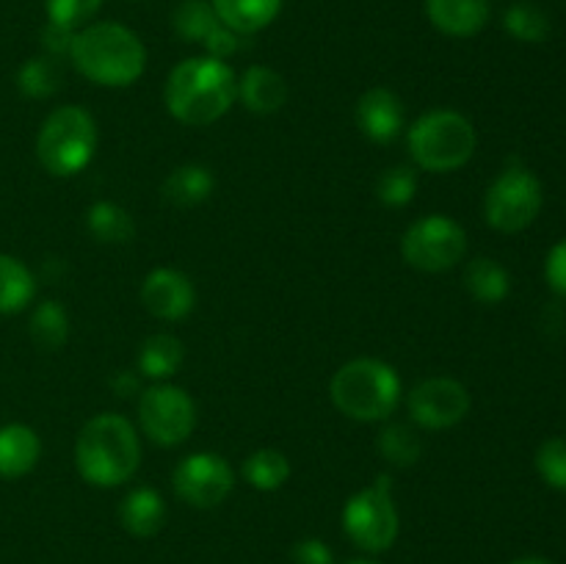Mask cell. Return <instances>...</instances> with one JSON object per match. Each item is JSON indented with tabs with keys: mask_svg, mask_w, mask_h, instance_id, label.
<instances>
[{
	"mask_svg": "<svg viewBox=\"0 0 566 564\" xmlns=\"http://www.w3.org/2000/svg\"><path fill=\"white\" fill-rule=\"evenodd\" d=\"M512 564H553V562H547V558L542 556H523V558H514Z\"/></svg>",
	"mask_w": 566,
	"mask_h": 564,
	"instance_id": "39",
	"label": "cell"
},
{
	"mask_svg": "<svg viewBox=\"0 0 566 564\" xmlns=\"http://www.w3.org/2000/svg\"><path fill=\"white\" fill-rule=\"evenodd\" d=\"M142 464V437L119 412H99L83 424L75 440V470L86 484L114 490Z\"/></svg>",
	"mask_w": 566,
	"mask_h": 564,
	"instance_id": "2",
	"label": "cell"
},
{
	"mask_svg": "<svg viewBox=\"0 0 566 564\" xmlns=\"http://www.w3.org/2000/svg\"><path fill=\"white\" fill-rule=\"evenodd\" d=\"M36 296V276L14 254L0 252V315L22 313Z\"/></svg>",
	"mask_w": 566,
	"mask_h": 564,
	"instance_id": "23",
	"label": "cell"
},
{
	"mask_svg": "<svg viewBox=\"0 0 566 564\" xmlns=\"http://www.w3.org/2000/svg\"><path fill=\"white\" fill-rule=\"evenodd\" d=\"M111 390L119 398L136 396V393H142V374H136V370H116L111 376Z\"/></svg>",
	"mask_w": 566,
	"mask_h": 564,
	"instance_id": "38",
	"label": "cell"
},
{
	"mask_svg": "<svg viewBox=\"0 0 566 564\" xmlns=\"http://www.w3.org/2000/svg\"><path fill=\"white\" fill-rule=\"evenodd\" d=\"M202 48L208 50V55H213V59L227 61L238 48H241V33L230 31V28L219 22V25L213 28V33L202 42Z\"/></svg>",
	"mask_w": 566,
	"mask_h": 564,
	"instance_id": "35",
	"label": "cell"
},
{
	"mask_svg": "<svg viewBox=\"0 0 566 564\" xmlns=\"http://www.w3.org/2000/svg\"><path fill=\"white\" fill-rule=\"evenodd\" d=\"M138 426L160 448H177L197 429V404L186 387L155 382L138 396Z\"/></svg>",
	"mask_w": 566,
	"mask_h": 564,
	"instance_id": "10",
	"label": "cell"
},
{
	"mask_svg": "<svg viewBox=\"0 0 566 564\" xmlns=\"http://www.w3.org/2000/svg\"><path fill=\"white\" fill-rule=\"evenodd\" d=\"M171 487L182 503L193 509H216L230 498L235 470L221 453L193 451L171 470Z\"/></svg>",
	"mask_w": 566,
	"mask_h": 564,
	"instance_id": "11",
	"label": "cell"
},
{
	"mask_svg": "<svg viewBox=\"0 0 566 564\" xmlns=\"http://www.w3.org/2000/svg\"><path fill=\"white\" fill-rule=\"evenodd\" d=\"M70 61L86 81L105 88L133 86L147 70V48L122 22H94L75 31Z\"/></svg>",
	"mask_w": 566,
	"mask_h": 564,
	"instance_id": "3",
	"label": "cell"
},
{
	"mask_svg": "<svg viewBox=\"0 0 566 564\" xmlns=\"http://www.w3.org/2000/svg\"><path fill=\"white\" fill-rule=\"evenodd\" d=\"M72 39H75V31L55 25V22H48V25L42 28L44 55H53V59H70Z\"/></svg>",
	"mask_w": 566,
	"mask_h": 564,
	"instance_id": "36",
	"label": "cell"
},
{
	"mask_svg": "<svg viewBox=\"0 0 566 564\" xmlns=\"http://www.w3.org/2000/svg\"><path fill=\"white\" fill-rule=\"evenodd\" d=\"M241 476L252 490L274 492L291 479V459L276 448H258L243 459Z\"/></svg>",
	"mask_w": 566,
	"mask_h": 564,
	"instance_id": "25",
	"label": "cell"
},
{
	"mask_svg": "<svg viewBox=\"0 0 566 564\" xmlns=\"http://www.w3.org/2000/svg\"><path fill=\"white\" fill-rule=\"evenodd\" d=\"M216 188V175L205 164H180L166 175L160 194L164 202L177 205V208H193L210 199Z\"/></svg>",
	"mask_w": 566,
	"mask_h": 564,
	"instance_id": "20",
	"label": "cell"
},
{
	"mask_svg": "<svg viewBox=\"0 0 566 564\" xmlns=\"http://www.w3.org/2000/svg\"><path fill=\"white\" fill-rule=\"evenodd\" d=\"M86 227L94 241L108 243V247H125L136 238V219L130 216V210L111 199H97L86 210Z\"/></svg>",
	"mask_w": 566,
	"mask_h": 564,
	"instance_id": "22",
	"label": "cell"
},
{
	"mask_svg": "<svg viewBox=\"0 0 566 564\" xmlns=\"http://www.w3.org/2000/svg\"><path fill=\"white\" fill-rule=\"evenodd\" d=\"M31 341L33 346L42 352H59L64 348L66 337H70V315H66L64 304L55 299H44L36 304L31 313Z\"/></svg>",
	"mask_w": 566,
	"mask_h": 564,
	"instance_id": "26",
	"label": "cell"
},
{
	"mask_svg": "<svg viewBox=\"0 0 566 564\" xmlns=\"http://www.w3.org/2000/svg\"><path fill=\"white\" fill-rule=\"evenodd\" d=\"M376 448L392 468H412L423 457V440L418 437V431L407 424H392V420H385L379 437H376Z\"/></svg>",
	"mask_w": 566,
	"mask_h": 564,
	"instance_id": "27",
	"label": "cell"
},
{
	"mask_svg": "<svg viewBox=\"0 0 566 564\" xmlns=\"http://www.w3.org/2000/svg\"><path fill=\"white\" fill-rule=\"evenodd\" d=\"M332 404L359 424H385L403 398V385L390 363L357 357L343 363L329 382Z\"/></svg>",
	"mask_w": 566,
	"mask_h": 564,
	"instance_id": "4",
	"label": "cell"
},
{
	"mask_svg": "<svg viewBox=\"0 0 566 564\" xmlns=\"http://www.w3.org/2000/svg\"><path fill=\"white\" fill-rule=\"evenodd\" d=\"M536 470L547 487L566 492V437H551L536 451Z\"/></svg>",
	"mask_w": 566,
	"mask_h": 564,
	"instance_id": "32",
	"label": "cell"
},
{
	"mask_svg": "<svg viewBox=\"0 0 566 564\" xmlns=\"http://www.w3.org/2000/svg\"><path fill=\"white\" fill-rule=\"evenodd\" d=\"M238 100L249 114L271 116L285 108L287 83L276 70L265 64H252L238 77Z\"/></svg>",
	"mask_w": 566,
	"mask_h": 564,
	"instance_id": "16",
	"label": "cell"
},
{
	"mask_svg": "<svg viewBox=\"0 0 566 564\" xmlns=\"http://www.w3.org/2000/svg\"><path fill=\"white\" fill-rule=\"evenodd\" d=\"M142 304L158 321H182L197 307V288L186 271L158 265L144 276Z\"/></svg>",
	"mask_w": 566,
	"mask_h": 564,
	"instance_id": "13",
	"label": "cell"
},
{
	"mask_svg": "<svg viewBox=\"0 0 566 564\" xmlns=\"http://www.w3.org/2000/svg\"><path fill=\"white\" fill-rule=\"evenodd\" d=\"M464 288L481 304H501L512 291V276L497 260L475 258L464 269Z\"/></svg>",
	"mask_w": 566,
	"mask_h": 564,
	"instance_id": "24",
	"label": "cell"
},
{
	"mask_svg": "<svg viewBox=\"0 0 566 564\" xmlns=\"http://www.w3.org/2000/svg\"><path fill=\"white\" fill-rule=\"evenodd\" d=\"M401 518L392 498L390 473L376 476L368 487L354 492L343 506V531L365 553H385L396 545Z\"/></svg>",
	"mask_w": 566,
	"mask_h": 564,
	"instance_id": "7",
	"label": "cell"
},
{
	"mask_svg": "<svg viewBox=\"0 0 566 564\" xmlns=\"http://www.w3.org/2000/svg\"><path fill=\"white\" fill-rule=\"evenodd\" d=\"M418 194V171L415 166H390L376 180V197L385 208H407Z\"/></svg>",
	"mask_w": 566,
	"mask_h": 564,
	"instance_id": "30",
	"label": "cell"
},
{
	"mask_svg": "<svg viewBox=\"0 0 566 564\" xmlns=\"http://www.w3.org/2000/svg\"><path fill=\"white\" fill-rule=\"evenodd\" d=\"M293 564H335V553L326 545L324 540H315V536H307V540H298L291 551Z\"/></svg>",
	"mask_w": 566,
	"mask_h": 564,
	"instance_id": "34",
	"label": "cell"
},
{
	"mask_svg": "<svg viewBox=\"0 0 566 564\" xmlns=\"http://www.w3.org/2000/svg\"><path fill=\"white\" fill-rule=\"evenodd\" d=\"M409 158L434 175H448L470 164L479 147L473 122L453 108H431L407 127Z\"/></svg>",
	"mask_w": 566,
	"mask_h": 564,
	"instance_id": "5",
	"label": "cell"
},
{
	"mask_svg": "<svg viewBox=\"0 0 566 564\" xmlns=\"http://www.w3.org/2000/svg\"><path fill=\"white\" fill-rule=\"evenodd\" d=\"M503 25L520 42H545L551 36V20L536 3H514L506 9Z\"/></svg>",
	"mask_w": 566,
	"mask_h": 564,
	"instance_id": "31",
	"label": "cell"
},
{
	"mask_svg": "<svg viewBox=\"0 0 566 564\" xmlns=\"http://www.w3.org/2000/svg\"><path fill=\"white\" fill-rule=\"evenodd\" d=\"M354 122L368 142L392 144L407 130V111L392 88L370 86L354 105Z\"/></svg>",
	"mask_w": 566,
	"mask_h": 564,
	"instance_id": "14",
	"label": "cell"
},
{
	"mask_svg": "<svg viewBox=\"0 0 566 564\" xmlns=\"http://www.w3.org/2000/svg\"><path fill=\"white\" fill-rule=\"evenodd\" d=\"M346 564H376V562H370V558H354V562H346Z\"/></svg>",
	"mask_w": 566,
	"mask_h": 564,
	"instance_id": "40",
	"label": "cell"
},
{
	"mask_svg": "<svg viewBox=\"0 0 566 564\" xmlns=\"http://www.w3.org/2000/svg\"><path fill=\"white\" fill-rule=\"evenodd\" d=\"M470 390L451 376H431L407 393L409 418L429 431H446L462 424L470 412Z\"/></svg>",
	"mask_w": 566,
	"mask_h": 564,
	"instance_id": "12",
	"label": "cell"
},
{
	"mask_svg": "<svg viewBox=\"0 0 566 564\" xmlns=\"http://www.w3.org/2000/svg\"><path fill=\"white\" fill-rule=\"evenodd\" d=\"M490 0H426V17L440 33L468 39L484 31L490 22Z\"/></svg>",
	"mask_w": 566,
	"mask_h": 564,
	"instance_id": "15",
	"label": "cell"
},
{
	"mask_svg": "<svg viewBox=\"0 0 566 564\" xmlns=\"http://www.w3.org/2000/svg\"><path fill=\"white\" fill-rule=\"evenodd\" d=\"M216 25H219V17L210 0H180L171 14V28L182 42L202 44Z\"/></svg>",
	"mask_w": 566,
	"mask_h": 564,
	"instance_id": "29",
	"label": "cell"
},
{
	"mask_svg": "<svg viewBox=\"0 0 566 564\" xmlns=\"http://www.w3.org/2000/svg\"><path fill=\"white\" fill-rule=\"evenodd\" d=\"M545 194L539 177L525 166H506L484 194V219L497 232H523L539 216Z\"/></svg>",
	"mask_w": 566,
	"mask_h": 564,
	"instance_id": "9",
	"label": "cell"
},
{
	"mask_svg": "<svg viewBox=\"0 0 566 564\" xmlns=\"http://www.w3.org/2000/svg\"><path fill=\"white\" fill-rule=\"evenodd\" d=\"M97 122L83 105H61L36 133V158L53 177H75L97 153Z\"/></svg>",
	"mask_w": 566,
	"mask_h": 564,
	"instance_id": "6",
	"label": "cell"
},
{
	"mask_svg": "<svg viewBox=\"0 0 566 564\" xmlns=\"http://www.w3.org/2000/svg\"><path fill=\"white\" fill-rule=\"evenodd\" d=\"M238 100V75L227 61L213 55L182 59L164 86L166 111L188 127L219 122Z\"/></svg>",
	"mask_w": 566,
	"mask_h": 564,
	"instance_id": "1",
	"label": "cell"
},
{
	"mask_svg": "<svg viewBox=\"0 0 566 564\" xmlns=\"http://www.w3.org/2000/svg\"><path fill=\"white\" fill-rule=\"evenodd\" d=\"M182 359H186V346L180 337L169 332H155L138 348L136 368L142 379L169 382L182 368Z\"/></svg>",
	"mask_w": 566,
	"mask_h": 564,
	"instance_id": "19",
	"label": "cell"
},
{
	"mask_svg": "<svg viewBox=\"0 0 566 564\" xmlns=\"http://www.w3.org/2000/svg\"><path fill=\"white\" fill-rule=\"evenodd\" d=\"M42 457V440L25 424L0 426V476L20 479L31 473Z\"/></svg>",
	"mask_w": 566,
	"mask_h": 564,
	"instance_id": "18",
	"label": "cell"
},
{
	"mask_svg": "<svg viewBox=\"0 0 566 564\" xmlns=\"http://www.w3.org/2000/svg\"><path fill=\"white\" fill-rule=\"evenodd\" d=\"M103 0H48V22L81 31L99 11Z\"/></svg>",
	"mask_w": 566,
	"mask_h": 564,
	"instance_id": "33",
	"label": "cell"
},
{
	"mask_svg": "<svg viewBox=\"0 0 566 564\" xmlns=\"http://www.w3.org/2000/svg\"><path fill=\"white\" fill-rule=\"evenodd\" d=\"M64 83V70L53 55H33L17 70V88L31 100H48Z\"/></svg>",
	"mask_w": 566,
	"mask_h": 564,
	"instance_id": "28",
	"label": "cell"
},
{
	"mask_svg": "<svg viewBox=\"0 0 566 564\" xmlns=\"http://www.w3.org/2000/svg\"><path fill=\"white\" fill-rule=\"evenodd\" d=\"M401 254L412 269L442 274L457 269L468 254V232L448 213H426L401 236Z\"/></svg>",
	"mask_w": 566,
	"mask_h": 564,
	"instance_id": "8",
	"label": "cell"
},
{
	"mask_svg": "<svg viewBox=\"0 0 566 564\" xmlns=\"http://www.w3.org/2000/svg\"><path fill=\"white\" fill-rule=\"evenodd\" d=\"M119 523L127 534L149 540L166 525V501L155 487H136L119 503Z\"/></svg>",
	"mask_w": 566,
	"mask_h": 564,
	"instance_id": "17",
	"label": "cell"
},
{
	"mask_svg": "<svg viewBox=\"0 0 566 564\" xmlns=\"http://www.w3.org/2000/svg\"><path fill=\"white\" fill-rule=\"evenodd\" d=\"M210 3L221 25L241 36L269 28L282 11V0H210Z\"/></svg>",
	"mask_w": 566,
	"mask_h": 564,
	"instance_id": "21",
	"label": "cell"
},
{
	"mask_svg": "<svg viewBox=\"0 0 566 564\" xmlns=\"http://www.w3.org/2000/svg\"><path fill=\"white\" fill-rule=\"evenodd\" d=\"M545 276L547 285L566 299V241H558L556 247L547 252L545 260Z\"/></svg>",
	"mask_w": 566,
	"mask_h": 564,
	"instance_id": "37",
	"label": "cell"
}]
</instances>
